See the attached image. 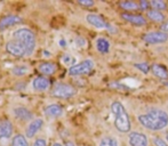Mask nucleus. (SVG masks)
I'll return each instance as SVG.
<instances>
[{
	"label": "nucleus",
	"instance_id": "17",
	"mask_svg": "<svg viewBox=\"0 0 168 146\" xmlns=\"http://www.w3.org/2000/svg\"><path fill=\"white\" fill-rule=\"evenodd\" d=\"M14 115L21 121H29L33 117L31 111L24 106H19V107L14 108Z\"/></svg>",
	"mask_w": 168,
	"mask_h": 146
},
{
	"label": "nucleus",
	"instance_id": "10",
	"mask_svg": "<svg viewBox=\"0 0 168 146\" xmlns=\"http://www.w3.org/2000/svg\"><path fill=\"white\" fill-rule=\"evenodd\" d=\"M42 126H44V120L42 119H33L28 126L26 130H25V137L26 138H33L37 135V132L42 128Z\"/></svg>",
	"mask_w": 168,
	"mask_h": 146
},
{
	"label": "nucleus",
	"instance_id": "25",
	"mask_svg": "<svg viewBox=\"0 0 168 146\" xmlns=\"http://www.w3.org/2000/svg\"><path fill=\"white\" fill-rule=\"evenodd\" d=\"M98 146H117V141L110 136L103 137L101 141H100V145Z\"/></svg>",
	"mask_w": 168,
	"mask_h": 146
},
{
	"label": "nucleus",
	"instance_id": "33",
	"mask_svg": "<svg viewBox=\"0 0 168 146\" xmlns=\"http://www.w3.org/2000/svg\"><path fill=\"white\" fill-rule=\"evenodd\" d=\"M51 146H64V145L61 144V143H57V141H55V143H53V144H51Z\"/></svg>",
	"mask_w": 168,
	"mask_h": 146
},
{
	"label": "nucleus",
	"instance_id": "23",
	"mask_svg": "<svg viewBox=\"0 0 168 146\" xmlns=\"http://www.w3.org/2000/svg\"><path fill=\"white\" fill-rule=\"evenodd\" d=\"M150 5H151L152 9L159 10V12H163V10L167 9V4L163 0H151Z\"/></svg>",
	"mask_w": 168,
	"mask_h": 146
},
{
	"label": "nucleus",
	"instance_id": "3",
	"mask_svg": "<svg viewBox=\"0 0 168 146\" xmlns=\"http://www.w3.org/2000/svg\"><path fill=\"white\" fill-rule=\"evenodd\" d=\"M14 40L19 42L26 50L28 55H31L36 48V36L29 29H19L14 33Z\"/></svg>",
	"mask_w": 168,
	"mask_h": 146
},
{
	"label": "nucleus",
	"instance_id": "18",
	"mask_svg": "<svg viewBox=\"0 0 168 146\" xmlns=\"http://www.w3.org/2000/svg\"><path fill=\"white\" fill-rule=\"evenodd\" d=\"M38 70L40 73L45 74V76H51L56 72L57 67H56L55 63H53V62H44L41 64H39Z\"/></svg>",
	"mask_w": 168,
	"mask_h": 146
},
{
	"label": "nucleus",
	"instance_id": "36",
	"mask_svg": "<svg viewBox=\"0 0 168 146\" xmlns=\"http://www.w3.org/2000/svg\"><path fill=\"white\" fill-rule=\"evenodd\" d=\"M166 139H167V143H168V130L166 131Z\"/></svg>",
	"mask_w": 168,
	"mask_h": 146
},
{
	"label": "nucleus",
	"instance_id": "8",
	"mask_svg": "<svg viewBox=\"0 0 168 146\" xmlns=\"http://www.w3.org/2000/svg\"><path fill=\"white\" fill-rule=\"evenodd\" d=\"M6 50L8 54H10L12 56L14 57H24L28 56L26 54V50L24 49L19 42H16L15 40H12V41H8L6 43Z\"/></svg>",
	"mask_w": 168,
	"mask_h": 146
},
{
	"label": "nucleus",
	"instance_id": "26",
	"mask_svg": "<svg viewBox=\"0 0 168 146\" xmlns=\"http://www.w3.org/2000/svg\"><path fill=\"white\" fill-rule=\"evenodd\" d=\"M137 70H140L141 72H143L144 74H148L149 71H151V65H149V63L146 62H141V63H135L134 64Z\"/></svg>",
	"mask_w": 168,
	"mask_h": 146
},
{
	"label": "nucleus",
	"instance_id": "15",
	"mask_svg": "<svg viewBox=\"0 0 168 146\" xmlns=\"http://www.w3.org/2000/svg\"><path fill=\"white\" fill-rule=\"evenodd\" d=\"M51 86V81L46 76H37L32 82V87L34 90H38V91H42V90H46L49 88Z\"/></svg>",
	"mask_w": 168,
	"mask_h": 146
},
{
	"label": "nucleus",
	"instance_id": "6",
	"mask_svg": "<svg viewBox=\"0 0 168 146\" xmlns=\"http://www.w3.org/2000/svg\"><path fill=\"white\" fill-rule=\"evenodd\" d=\"M143 41L148 45H158V43H165L168 41V33L161 32V31H152L148 32L143 36Z\"/></svg>",
	"mask_w": 168,
	"mask_h": 146
},
{
	"label": "nucleus",
	"instance_id": "34",
	"mask_svg": "<svg viewBox=\"0 0 168 146\" xmlns=\"http://www.w3.org/2000/svg\"><path fill=\"white\" fill-rule=\"evenodd\" d=\"M64 146H75V145L73 144V143H72V141H66L65 145H64Z\"/></svg>",
	"mask_w": 168,
	"mask_h": 146
},
{
	"label": "nucleus",
	"instance_id": "5",
	"mask_svg": "<svg viewBox=\"0 0 168 146\" xmlns=\"http://www.w3.org/2000/svg\"><path fill=\"white\" fill-rule=\"evenodd\" d=\"M94 69V62L92 59H85L75 65H72L69 69V74L73 76H85L90 73Z\"/></svg>",
	"mask_w": 168,
	"mask_h": 146
},
{
	"label": "nucleus",
	"instance_id": "21",
	"mask_svg": "<svg viewBox=\"0 0 168 146\" xmlns=\"http://www.w3.org/2000/svg\"><path fill=\"white\" fill-rule=\"evenodd\" d=\"M110 42L105 38H98L96 40V49L101 54H107L110 52Z\"/></svg>",
	"mask_w": 168,
	"mask_h": 146
},
{
	"label": "nucleus",
	"instance_id": "35",
	"mask_svg": "<svg viewBox=\"0 0 168 146\" xmlns=\"http://www.w3.org/2000/svg\"><path fill=\"white\" fill-rule=\"evenodd\" d=\"M60 45H61L62 47H65V41H64V40H61V41H60Z\"/></svg>",
	"mask_w": 168,
	"mask_h": 146
},
{
	"label": "nucleus",
	"instance_id": "29",
	"mask_svg": "<svg viewBox=\"0 0 168 146\" xmlns=\"http://www.w3.org/2000/svg\"><path fill=\"white\" fill-rule=\"evenodd\" d=\"M138 5H140V9L143 10V12H149L150 10V1H146V0H141L138 1Z\"/></svg>",
	"mask_w": 168,
	"mask_h": 146
},
{
	"label": "nucleus",
	"instance_id": "2",
	"mask_svg": "<svg viewBox=\"0 0 168 146\" xmlns=\"http://www.w3.org/2000/svg\"><path fill=\"white\" fill-rule=\"evenodd\" d=\"M111 112L114 115V128L120 134H127L131 131V122L129 114L127 113L126 108L119 100H114L111 104Z\"/></svg>",
	"mask_w": 168,
	"mask_h": 146
},
{
	"label": "nucleus",
	"instance_id": "11",
	"mask_svg": "<svg viewBox=\"0 0 168 146\" xmlns=\"http://www.w3.org/2000/svg\"><path fill=\"white\" fill-rule=\"evenodd\" d=\"M86 21L96 29H107V25H109L104 21V19H102L97 14H88L86 16Z\"/></svg>",
	"mask_w": 168,
	"mask_h": 146
},
{
	"label": "nucleus",
	"instance_id": "9",
	"mask_svg": "<svg viewBox=\"0 0 168 146\" xmlns=\"http://www.w3.org/2000/svg\"><path fill=\"white\" fill-rule=\"evenodd\" d=\"M121 19L124 21H126L128 23L133 24L135 26H143L146 24V19H145L143 15L138 14H133V13H121Z\"/></svg>",
	"mask_w": 168,
	"mask_h": 146
},
{
	"label": "nucleus",
	"instance_id": "19",
	"mask_svg": "<svg viewBox=\"0 0 168 146\" xmlns=\"http://www.w3.org/2000/svg\"><path fill=\"white\" fill-rule=\"evenodd\" d=\"M45 113L48 117H53V118H57V117H61L63 114V108L61 105L58 104H51L45 108Z\"/></svg>",
	"mask_w": 168,
	"mask_h": 146
},
{
	"label": "nucleus",
	"instance_id": "37",
	"mask_svg": "<svg viewBox=\"0 0 168 146\" xmlns=\"http://www.w3.org/2000/svg\"><path fill=\"white\" fill-rule=\"evenodd\" d=\"M165 85H166V86L168 87V81H166V82H165Z\"/></svg>",
	"mask_w": 168,
	"mask_h": 146
},
{
	"label": "nucleus",
	"instance_id": "30",
	"mask_svg": "<svg viewBox=\"0 0 168 146\" xmlns=\"http://www.w3.org/2000/svg\"><path fill=\"white\" fill-rule=\"evenodd\" d=\"M78 4L82 7H93L95 5L93 0H78Z\"/></svg>",
	"mask_w": 168,
	"mask_h": 146
},
{
	"label": "nucleus",
	"instance_id": "13",
	"mask_svg": "<svg viewBox=\"0 0 168 146\" xmlns=\"http://www.w3.org/2000/svg\"><path fill=\"white\" fill-rule=\"evenodd\" d=\"M146 17L149 19V21L156 24H160V25L167 21V17L163 12H159V10L156 9H150L149 12H146Z\"/></svg>",
	"mask_w": 168,
	"mask_h": 146
},
{
	"label": "nucleus",
	"instance_id": "24",
	"mask_svg": "<svg viewBox=\"0 0 168 146\" xmlns=\"http://www.w3.org/2000/svg\"><path fill=\"white\" fill-rule=\"evenodd\" d=\"M29 72V67L28 66H15L14 69L12 70V73L14 74V76H25V74H28Z\"/></svg>",
	"mask_w": 168,
	"mask_h": 146
},
{
	"label": "nucleus",
	"instance_id": "12",
	"mask_svg": "<svg viewBox=\"0 0 168 146\" xmlns=\"http://www.w3.org/2000/svg\"><path fill=\"white\" fill-rule=\"evenodd\" d=\"M13 123L10 122L9 120H1L0 121V139H4V138H10L13 135Z\"/></svg>",
	"mask_w": 168,
	"mask_h": 146
},
{
	"label": "nucleus",
	"instance_id": "22",
	"mask_svg": "<svg viewBox=\"0 0 168 146\" xmlns=\"http://www.w3.org/2000/svg\"><path fill=\"white\" fill-rule=\"evenodd\" d=\"M12 146H29L26 137L21 135V134L15 135L12 139Z\"/></svg>",
	"mask_w": 168,
	"mask_h": 146
},
{
	"label": "nucleus",
	"instance_id": "16",
	"mask_svg": "<svg viewBox=\"0 0 168 146\" xmlns=\"http://www.w3.org/2000/svg\"><path fill=\"white\" fill-rule=\"evenodd\" d=\"M151 72L154 76H157L161 80H168V70L158 63H153L151 65Z\"/></svg>",
	"mask_w": 168,
	"mask_h": 146
},
{
	"label": "nucleus",
	"instance_id": "31",
	"mask_svg": "<svg viewBox=\"0 0 168 146\" xmlns=\"http://www.w3.org/2000/svg\"><path fill=\"white\" fill-rule=\"evenodd\" d=\"M33 146H47V143L44 138H37L33 143Z\"/></svg>",
	"mask_w": 168,
	"mask_h": 146
},
{
	"label": "nucleus",
	"instance_id": "28",
	"mask_svg": "<svg viewBox=\"0 0 168 146\" xmlns=\"http://www.w3.org/2000/svg\"><path fill=\"white\" fill-rule=\"evenodd\" d=\"M109 87L112 88V89H117V90H128L129 89L127 86L122 85L120 82H117V81H112L111 83H109Z\"/></svg>",
	"mask_w": 168,
	"mask_h": 146
},
{
	"label": "nucleus",
	"instance_id": "4",
	"mask_svg": "<svg viewBox=\"0 0 168 146\" xmlns=\"http://www.w3.org/2000/svg\"><path fill=\"white\" fill-rule=\"evenodd\" d=\"M51 95L56 98H70L75 95V88L69 83L58 82L54 86V88L51 90Z\"/></svg>",
	"mask_w": 168,
	"mask_h": 146
},
{
	"label": "nucleus",
	"instance_id": "1",
	"mask_svg": "<svg viewBox=\"0 0 168 146\" xmlns=\"http://www.w3.org/2000/svg\"><path fill=\"white\" fill-rule=\"evenodd\" d=\"M137 120L150 131H161L168 127V112L160 107H151L146 113L140 114Z\"/></svg>",
	"mask_w": 168,
	"mask_h": 146
},
{
	"label": "nucleus",
	"instance_id": "7",
	"mask_svg": "<svg viewBox=\"0 0 168 146\" xmlns=\"http://www.w3.org/2000/svg\"><path fill=\"white\" fill-rule=\"evenodd\" d=\"M129 146H149V139L145 134L138 131H131L128 134Z\"/></svg>",
	"mask_w": 168,
	"mask_h": 146
},
{
	"label": "nucleus",
	"instance_id": "32",
	"mask_svg": "<svg viewBox=\"0 0 168 146\" xmlns=\"http://www.w3.org/2000/svg\"><path fill=\"white\" fill-rule=\"evenodd\" d=\"M160 31H161V32H165V33H168V19L165 22V23H163L160 25Z\"/></svg>",
	"mask_w": 168,
	"mask_h": 146
},
{
	"label": "nucleus",
	"instance_id": "20",
	"mask_svg": "<svg viewBox=\"0 0 168 146\" xmlns=\"http://www.w3.org/2000/svg\"><path fill=\"white\" fill-rule=\"evenodd\" d=\"M119 7L125 10V13H131V12H135V10H140L138 2L131 1V0H126V1L119 2Z\"/></svg>",
	"mask_w": 168,
	"mask_h": 146
},
{
	"label": "nucleus",
	"instance_id": "27",
	"mask_svg": "<svg viewBox=\"0 0 168 146\" xmlns=\"http://www.w3.org/2000/svg\"><path fill=\"white\" fill-rule=\"evenodd\" d=\"M152 144H153V146H168L167 141L159 136L152 137Z\"/></svg>",
	"mask_w": 168,
	"mask_h": 146
},
{
	"label": "nucleus",
	"instance_id": "14",
	"mask_svg": "<svg viewBox=\"0 0 168 146\" xmlns=\"http://www.w3.org/2000/svg\"><path fill=\"white\" fill-rule=\"evenodd\" d=\"M23 22V19H21L19 16H15V15H9V16H6L4 19H0V30H5V29L19 24Z\"/></svg>",
	"mask_w": 168,
	"mask_h": 146
}]
</instances>
